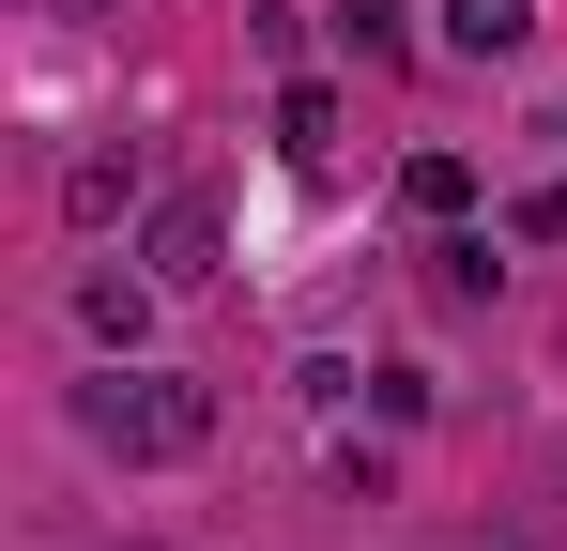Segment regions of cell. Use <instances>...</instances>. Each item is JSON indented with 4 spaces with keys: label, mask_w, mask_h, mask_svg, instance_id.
I'll use <instances>...</instances> for the list:
<instances>
[{
    "label": "cell",
    "mask_w": 567,
    "mask_h": 551,
    "mask_svg": "<svg viewBox=\"0 0 567 551\" xmlns=\"http://www.w3.org/2000/svg\"><path fill=\"white\" fill-rule=\"evenodd\" d=\"M78 429H93L107 459H199L215 445V383H185V367H107L93 398H78Z\"/></svg>",
    "instance_id": "obj_1"
},
{
    "label": "cell",
    "mask_w": 567,
    "mask_h": 551,
    "mask_svg": "<svg viewBox=\"0 0 567 551\" xmlns=\"http://www.w3.org/2000/svg\"><path fill=\"white\" fill-rule=\"evenodd\" d=\"M138 261L169 276V291H199V276L230 261V215H215V199H154V230H138Z\"/></svg>",
    "instance_id": "obj_2"
},
{
    "label": "cell",
    "mask_w": 567,
    "mask_h": 551,
    "mask_svg": "<svg viewBox=\"0 0 567 551\" xmlns=\"http://www.w3.org/2000/svg\"><path fill=\"white\" fill-rule=\"evenodd\" d=\"M123 199H138V138H93V154L62 169V215H78V230H107Z\"/></svg>",
    "instance_id": "obj_3"
},
{
    "label": "cell",
    "mask_w": 567,
    "mask_h": 551,
    "mask_svg": "<svg viewBox=\"0 0 567 551\" xmlns=\"http://www.w3.org/2000/svg\"><path fill=\"white\" fill-rule=\"evenodd\" d=\"M522 31H537V0H445V46H461V62H506Z\"/></svg>",
    "instance_id": "obj_4"
},
{
    "label": "cell",
    "mask_w": 567,
    "mask_h": 551,
    "mask_svg": "<svg viewBox=\"0 0 567 551\" xmlns=\"http://www.w3.org/2000/svg\"><path fill=\"white\" fill-rule=\"evenodd\" d=\"M430 276H445V306H491V246H475V230H445V246H430Z\"/></svg>",
    "instance_id": "obj_5"
},
{
    "label": "cell",
    "mask_w": 567,
    "mask_h": 551,
    "mask_svg": "<svg viewBox=\"0 0 567 551\" xmlns=\"http://www.w3.org/2000/svg\"><path fill=\"white\" fill-rule=\"evenodd\" d=\"M78 15H107V0H78Z\"/></svg>",
    "instance_id": "obj_6"
},
{
    "label": "cell",
    "mask_w": 567,
    "mask_h": 551,
    "mask_svg": "<svg viewBox=\"0 0 567 551\" xmlns=\"http://www.w3.org/2000/svg\"><path fill=\"white\" fill-rule=\"evenodd\" d=\"M522 551H537V537H522Z\"/></svg>",
    "instance_id": "obj_7"
}]
</instances>
